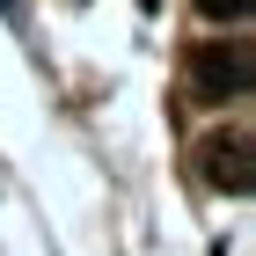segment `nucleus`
<instances>
[{
    "label": "nucleus",
    "instance_id": "20e7f679",
    "mask_svg": "<svg viewBox=\"0 0 256 256\" xmlns=\"http://www.w3.org/2000/svg\"><path fill=\"white\" fill-rule=\"evenodd\" d=\"M139 8H154V0H139Z\"/></svg>",
    "mask_w": 256,
    "mask_h": 256
},
{
    "label": "nucleus",
    "instance_id": "f257e3e1",
    "mask_svg": "<svg viewBox=\"0 0 256 256\" xmlns=\"http://www.w3.org/2000/svg\"><path fill=\"white\" fill-rule=\"evenodd\" d=\"M190 88H198L205 102H234V96H249V44H227V37L190 44Z\"/></svg>",
    "mask_w": 256,
    "mask_h": 256
},
{
    "label": "nucleus",
    "instance_id": "7ed1b4c3",
    "mask_svg": "<svg viewBox=\"0 0 256 256\" xmlns=\"http://www.w3.org/2000/svg\"><path fill=\"white\" fill-rule=\"evenodd\" d=\"M198 15H212V22H242V15H249V0H198Z\"/></svg>",
    "mask_w": 256,
    "mask_h": 256
},
{
    "label": "nucleus",
    "instance_id": "f03ea898",
    "mask_svg": "<svg viewBox=\"0 0 256 256\" xmlns=\"http://www.w3.org/2000/svg\"><path fill=\"white\" fill-rule=\"evenodd\" d=\"M198 161H205V183L227 198H249L256 168H249V132H212L205 146H198Z\"/></svg>",
    "mask_w": 256,
    "mask_h": 256
}]
</instances>
